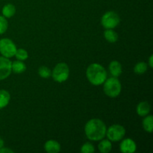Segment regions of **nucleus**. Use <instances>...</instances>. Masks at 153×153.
I'll use <instances>...</instances> for the list:
<instances>
[{
	"label": "nucleus",
	"instance_id": "nucleus-1",
	"mask_svg": "<svg viewBox=\"0 0 153 153\" xmlns=\"http://www.w3.org/2000/svg\"><path fill=\"white\" fill-rule=\"evenodd\" d=\"M107 127L102 120L97 118L90 120L85 126V133L90 140L99 141L105 137Z\"/></svg>",
	"mask_w": 153,
	"mask_h": 153
},
{
	"label": "nucleus",
	"instance_id": "nucleus-2",
	"mask_svg": "<svg viewBox=\"0 0 153 153\" xmlns=\"http://www.w3.org/2000/svg\"><path fill=\"white\" fill-rule=\"evenodd\" d=\"M86 76L90 83L98 86L102 85L107 79V72L102 65L97 63L90 64L86 70Z\"/></svg>",
	"mask_w": 153,
	"mask_h": 153
},
{
	"label": "nucleus",
	"instance_id": "nucleus-3",
	"mask_svg": "<svg viewBox=\"0 0 153 153\" xmlns=\"http://www.w3.org/2000/svg\"><path fill=\"white\" fill-rule=\"evenodd\" d=\"M122 85L117 77L106 79L103 83V91L105 94L111 98H115L120 94Z\"/></svg>",
	"mask_w": 153,
	"mask_h": 153
},
{
	"label": "nucleus",
	"instance_id": "nucleus-4",
	"mask_svg": "<svg viewBox=\"0 0 153 153\" xmlns=\"http://www.w3.org/2000/svg\"><path fill=\"white\" fill-rule=\"evenodd\" d=\"M51 76L55 82L62 83L68 79L70 76V68L66 63H59L54 67Z\"/></svg>",
	"mask_w": 153,
	"mask_h": 153
},
{
	"label": "nucleus",
	"instance_id": "nucleus-5",
	"mask_svg": "<svg viewBox=\"0 0 153 153\" xmlns=\"http://www.w3.org/2000/svg\"><path fill=\"white\" fill-rule=\"evenodd\" d=\"M120 22L119 15L114 11H108L102 15L101 18V24L105 29H114Z\"/></svg>",
	"mask_w": 153,
	"mask_h": 153
},
{
	"label": "nucleus",
	"instance_id": "nucleus-6",
	"mask_svg": "<svg viewBox=\"0 0 153 153\" xmlns=\"http://www.w3.org/2000/svg\"><path fill=\"white\" fill-rule=\"evenodd\" d=\"M126 134V129L123 126L119 124L112 125L107 128L106 134L108 139L111 142H117L123 140Z\"/></svg>",
	"mask_w": 153,
	"mask_h": 153
},
{
	"label": "nucleus",
	"instance_id": "nucleus-7",
	"mask_svg": "<svg viewBox=\"0 0 153 153\" xmlns=\"http://www.w3.org/2000/svg\"><path fill=\"white\" fill-rule=\"evenodd\" d=\"M16 46L13 40L9 38H2L0 40V53L3 57L10 58L15 55Z\"/></svg>",
	"mask_w": 153,
	"mask_h": 153
},
{
	"label": "nucleus",
	"instance_id": "nucleus-8",
	"mask_svg": "<svg viewBox=\"0 0 153 153\" xmlns=\"http://www.w3.org/2000/svg\"><path fill=\"white\" fill-rule=\"evenodd\" d=\"M11 64L12 62L9 58L0 57V81L9 77L12 73Z\"/></svg>",
	"mask_w": 153,
	"mask_h": 153
},
{
	"label": "nucleus",
	"instance_id": "nucleus-9",
	"mask_svg": "<svg viewBox=\"0 0 153 153\" xmlns=\"http://www.w3.org/2000/svg\"><path fill=\"white\" fill-rule=\"evenodd\" d=\"M137 149L135 142L131 138H126L120 144V150L123 153H133Z\"/></svg>",
	"mask_w": 153,
	"mask_h": 153
},
{
	"label": "nucleus",
	"instance_id": "nucleus-10",
	"mask_svg": "<svg viewBox=\"0 0 153 153\" xmlns=\"http://www.w3.org/2000/svg\"><path fill=\"white\" fill-rule=\"evenodd\" d=\"M44 149L48 153H58L61 151V144L57 140H49L45 143Z\"/></svg>",
	"mask_w": 153,
	"mask_h": 153
},
{
	"label": "nucleus",
	"instance_id": "nucleus-11",
	"mask_svg": "<svg viewBox=\"0 0 153 153\" xmlns=\"http://www.w3.org/2000/svg\"><path fill=\"white\" fill-rule=\"evenodd\" d=\"M150 110V105L149 104V102L146 101L140 102V103L137 104V107H136V112H137V114L139 116L142 117L149 114Z\"/></svg>",
	"mask_w": 153,
	"mask_h": 153
},
{
	"label": "nucleus",
	"instance_id": "nucleus-12",
	"mask_svg": "<svg viewBox=\"0 0 153 153\" xmlns=\"http://www.w3.org/2000/svg\"><path fill=\"white\" fill-rule=\"evenodd\" d=\"M109 71L110 73L114 76V77H119L122 74V65L120 63L117 61H112L109 64L108 66Z\"/></svg>",
	"mask_w": 153,
	"mask_h": 153
},
{
	"label": "nucleus",
	"instance_id": "nucleus-13",
	"mask_svg": "<svg viewBox=\"0 0 153 153\" xmlns=\"http://www.w3.org/2000/svg\"><path fill=\"white\" fill-rule=\"evenodd\" d=\"M12 72L16 74H20L26 70V65L22 61H15L12 62L11 64Z\"/></svg>",
	"mask_w": 153,
	"mask_h": 153
},
{
	"label": "nucleus",
	"instance_id": "nucleus-14",
	"mask_svg": "<svg viewBox=\"0 0 153 153\" xmlns=\"http://www.w3.org/2000/svg\"><path fill=\"white\" fill-rule=\"evenodd\" d=\"M10 93L6 90H0V109L5 108L10 102Z\"/></svg>",
	"mask_w": 153,
	"mask_h": 153
},
{
	"label": "nucleus",
	"instance_id": "nucleus-15",
	"mask_svg": "<svg viewBox=\"0 0 153 153\" xmlns=\"http://www.w3.org/2000/svg\"><path fill=\"white\" fill-rule=\"evenodd\" d=\"M1 13H2V16L5 18H11L12 16H14L16 13V7L10 3L6 4L2 7Z\"/></svg>",
	"mask_w": 153,
	"mask_h": 153
},
{
	"label": "nucleus",
	"instance_id": "nucleus-16",
	"mask_svg": "<svg viewBox=\"0 0 153 153\" xmlns=\"http://www.w3.org/2000/svg\"><path fill=\"white\" fill-rule=\"evenodd\" d=\"M112 149L111 141L106 139V140H101L100 143L98 145V149L102 153H108L111 152Z\"/></svg>",
	"mask_w": 153,
	"mask_h": 153
},
{
	"label": "nucleus",
	"instance_id": "nucleus-17",
	"mask_svg": "<svg viewBox=\"0 0 153 153\" xmlns=\"http://www.w3.org/2000/svg\"><path fill=\"white\" fill-rule=\"evenodd\" d=\"M104 37L109 43H116L118 40L117 33L113 29H105L104 31Z\"/></svg>",
	"mask_w": 153,
	"mask_h": 153
},
{
	"label": "nucleus",
	"instance_id": "nucleus-18",
	"mask_svg": "<svg viewBox=\"0 0 153 153\" xmlns=\"http://www.w3.org/2000/svg\"><path fill=\"white\" fill-rule=\"evenodd\" d=\"M143 128L146 131L152 133L153 130V117L152 115H146L143 120Z\"/></svg>",
	"mask_w": 153,
	"mask_h": 153
},
{
	"label": "nucleus",
	"instance_id": "nucleus-19",
	"mask_svg": "<svg viewBox=\"0 0 153 153\" xmlns=\"http://www.w3.org/2000/svg\"><path fill=\"white\" fill-rule=\"evenodd\" d=\"M148 70V64L143 61H140L137 63L134 67V72L136 74L142 75L146 73Z\"/></svg>",
	"mask_w": 153,
	"mask_h": 153
},
{
	"label": "nucleus",
	"instance_id": "nucleus-20",
	"mask_svg": "<svg viewBox=\"0 0 153 153\" xmlns=\"http://www.w3.org/2000/svg\"><path fill=\"white\" fill-rule=\"evenodd\" d=\"M38 75L43 79H48L52 75V71L49 67L46 66H42L38 69Z\"/></svg>",
	"mask_w": 153,
	"mask_h": 153
},
{
	"label": "nucleus",
	"instance_id": "nucleus-21",
	"mask_svg": "<svg viewBox=\"0 0 153 153\" xmlns=\"http://www.w3.org/2000/svg\"><path fill=\"white\" fill-rule=\"evenodd\" d=\"M14 56H16V59L19 61H25L28 58V54L25 49H16V52L15 53Z\"/></svg>",
	"mask_w": 153,
	"mask_h": 153
},
{
	"label": "nucleus",
	"instance_id": "nucleus-22",
	"mask_svg": "<svg viewBox=\"0 0 153 153\" xmlns=\"http://www.w3.org/2000/svg\"><path fill=\"white\" fill-rule=\"evenodd\" d=\"M94 151H95L94 146L90 142L84 143L81 148V152L82 153H93L94 152Z\"/></svg>",
	"mask_w": 153,
	"mask_h": 153
},
{
	"label": "nucleus",
	"instance_id": "nucleus-23",
	"mask_svg": "<svg viewBox=\"0 0 153 153\" xmlns=\"http://www.w3.org/2000/svg\"><path fill=\"white\" fill-rule=\"evenodd\" d=\"M8 27V22L4 16L0 15V34H2L7 31Z\"/></svg>",
	"mask_w": 153,
	"mask_h": 153
},
{
	"label": "nucleus",
	"instance_id": "nucleus-24",
	"mask_svg": "<svg viewBox=\"0 0 153 153\" xmlns=\"http://www.w3.org/2000/svg\"><path fill=\"white\" fill-rule=\"evenodd\" d=\"M0 153H13V151L8 149V148H5L3 146L2 148L0 149Z\"/></svg>",
	"mask_w": 153,
	"mask_h": 153
},
{
	"label": "nucleus",
	"instance_id": "nucleus-25",
	"mask_svg": "<svg viewBox=\"0 0 153 153\" xmlns=\"http://www.w3.org/2000/svg\"><path fill=\"white\" fill-rule=\"evenodd\" d=\"M147 64H149V66L150 67V68H152L153 67V55H151L150 56H149V60H148Z\"/></svg>",
	"mask_w": 153,
	"mask_h": 153
},
{
	"label": "nucleus",
	"instance_id": "nucleus-26",
	"mask_svg": "<svg viewBox=\"0 0 153 153\" xmlns=\"http://www.w3.org/2000/svg\"><path fill=\"white\" fill-rule=\"evenodd\" d=\"M3 146H4V140H3L0 137V149H1V148H2Z\"/></svg>",
	"mask_w": 153,
	"mask_h": 153
}]
</instances>
